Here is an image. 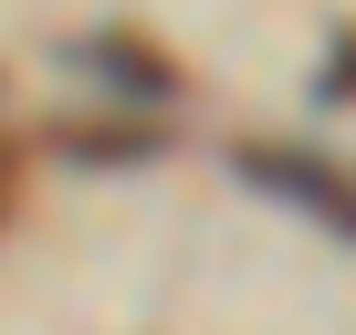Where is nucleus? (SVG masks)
Segmentation results:
<instances>
[{"label": "nucleus", "instance_id": "1", "mask_svg": "<svg viewBox=\"0 0 356 335\" xmlns=\"http://www.w3.org/2000/svg\"><path fill=\"white\" fill-rule=\"evenodd\" d=\"M241 168H252L273 199H293V210H314L325 231L356 241V179H335L325 157H304V147H241Z\"/></svg>", "mask_w": 356, "mask_h": 335}, {"label": "nucleus", "instance_id": "3", "mask_svg": "<svg viewBox=\"0 0 356 335\" xmlns=\"http://www.w3.org/2000/svg\"><path fill=\"white\" fill-rule=\"evenodd\" d=\"M11 179H22V168H11V147H0V210H11Z\"/></svg>", "mask_w": 356, "mask_h": 335}, {"label": "nucleus", "instance_id": "2", "mask_svg": "<svg viewBox=\"0 0 356 335\" xmlns=\"http://www.w3.org/2000/svg\"><path fill=\"white\" fill-rule=\"evenodd\" d=\"M84 63H95V74H115V95H147V105H157V95H178V84H168V63H157V53H136V42H84Z\"/></svg>", "mask_w": 356, "mask_h": 335}]
</instances>
